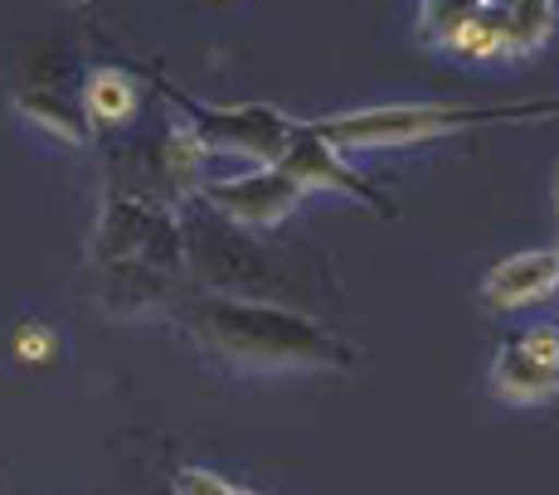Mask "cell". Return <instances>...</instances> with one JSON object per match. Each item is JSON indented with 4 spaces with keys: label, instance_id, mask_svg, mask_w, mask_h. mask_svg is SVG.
<instances>
[{
    "label": "cell",
    "instance_id": "1",
    "mask_svg": "<svg viewBox=\"0 0 559 495\" xmlns=\"http://www.w3.org/2000/svg\"><path fill=\"white\" fill-rule=\"evenodd\" d=\"M195 336L234 370H341L356 360V350L326 326L258 301H204Z\"/></svg>",
    "mask_w": 559,
    "mask_h": 495
},
{
    "label": "cell",
    "instance_id": "2",
    "mask_svg": "<svg viewBox=\"0 0 559 495\" xmlns=\"http://www.w3.org/2000/svg\"><path fill=\"white\" fill-rule=\"evenodd\" d=\"M555 29V0H418V39L457 63H531Z\"/></svg>",
    "mask_w": 559,
    "mask_h": 495
},
{
    "label": "cell",
    "instance_id": "3",
    "mask_svg": "<svg viewBox=\"0 0 559 495\" xmlns=\"http://www.w3.org/2000/svg\"><path fill=\"white\" fill-rule=\"evenodd\" d=\"M559 117V98L535 102H491V107H462V102H380L356 107V112H331L311 122L321 142H331L341 156L350 150H400L418 142H443L477 126H525Z\"/></svg>",
    "mask_w": 559,
    "mask_h": 495
},
{
    "label": "cell",
    "instance_id": "4",
    "mask_svg": "<svg viewBox=\"0 0 559 495\" xmlns=\"http://www.w3.org/2000/svg\"><path fill=\"white\" fill-rule=\"evenodd\" d=\"M176 107L186 112V132L200 142L204 156H234L243 166H277L297 132L293 117H283L277 107L263 102L214 107V102H190L186 93H176Z\"/></svg>",
    "mask_w": 559,
    "mask_h": 495
},
{
    "label": "cell",
    "instance_id": "5",
    "mask_svg": "<svg viewBox=\"0 0 559 495\" xmlns=\"http://www.w3.org/2000/svg\"><path fill=\"white\" fill-rule=\"evenodd\" d=\"M200 195L224 219L249 224V229H273V224H283L307 200V185L277 160V166H253V170H239V176L210 180V185H200Z\"/></svg>",
    "mask_w": 559,
    "mask_h": 495
},
{
    "label": "cell",
    "instance_id": "6",
    "mask_svg": "<svg viewBox=\"0 0 559 495\" xmlns=\"http://www.w3.org/2000/svg\"><path fill=\"white\" fill-rule=\"evenodd\" d=\"M487 389L515 408L550 403L559 394V326H531L511 346H501L491 360Z\"/></svg>",
    "mask_w": 559,
    "mask_h": 495
},
{
    "label": "cell",
    "instance_id": "7",
    "mask_svg": "<svg viewBox=\"0 0 559 495\" xmlns=\"http://www.w3.org/2000/svg\"><path fill=\"white\" fill-rule=\"evenodd\" d=\"M283 166L302 180L307 195L311 190H331V195H346V200L365 204V209H384V200L346 166V156H341L331 142H321L311 126H297L293 132V142H287V150H283Z\"/></svg>",
    "mask_w": 559,
    "mask_h": 495
},
{
    "label": "cell",
    "instance_id": "8",
    "mask_svg": "<svg viewBox=\"0 0 559 495\" xmlns=\"http://www.w3.org/2000/svg\"><path fill=\"white\" fill-rule=\"evenodd\" d=\"M559 292V263L555 247H525V253H511L481 277V297L497 311H525L535 301Z\"/></svg>",
    "mask_w": 559,
    "mask_h": 495
},
{
    "label": "cell",
    "instance_id": "9",
    "mask_svg": "<svg viewBox=\"0 0 559 495\" xmlns=\"http://www.w3.org/2000/svg\"><path fill=\"white\" fill-rule=\"evenodd\" d=\"M15 112L25 117V122L35 126L39 136H49V142H59V146L83 150V146L93 142L88 112H79V102L59 98V93H20V98H15Z\"/></svg>",
    "mask_w": 559,
    "mask_h": 495
},
{
    "label": "cell",
    "instance_id": "10",
    "mask_svg": "<svg viewBox=\"0 0 559 495\" xmlns=\"http://www.w3.org/2000/svg\"><path fill=\"white\" fill-rule=\"evenodd\" d=\"M83 112L98 126H117L136 112V83L117 69H93L83 79Z\"/></svg>",
    "mask_w": 559,
    "mask_h": 495
},
{
    "label": "cell",
    "instance_id": "11",
    "mask_svg": "<svg viewBox=\"0 0 559 495\" xmlns=\"http://www.w3.org/2000/svg\"><path fill=\"white\" fill-rule=\"evenodd\" d=\"M170 486H176V495H258L249 486H234L229 476H219L210 467H180Z\"/></svg>",
    "mask_w": 559,
    "mask_h": 495
},
{
    "label": "cell",
    "instance_id": "12",
    "mask_svg": "<svg viewBox=\"0 0 559 495\" xmlns=\"http://www.w3.org/2000/svg\"><path fill=\"white\" fill-rule=\"evenodd\" d=\"M20 354H25V360H49V354H53V330L49 326L20 330Z\"/></svg>",
    "mask_w": 559,
    "mask_h": 495
},
{
    "label": "cell",
    "instance_id": "13",
    "mask_svg": "<svg viewBox=\"0 0 559 495\" xmlns=\"http://www.w3.org/2000/svg\"><path fill=\"white\" fill-rule=\"evenodd\" d=\"M550 195H555V209H559V160H555V180H550Z\"/></svg>",
    "mask_w": 559,
    "mask_h": 495
},
{
    "label": "cell",
    "instance_id": "14",
    "mask_svg": "<svg viewBox=\"0 0 559 495\" xmlns=\"http://www.w3.org/2000/svg\"><path fill=\"white\" fill-rule=\"evenodd\" d=\"M555 263H559V243H555ZM555 297H559V292H555Z\"/></svg>",
    "mask_w": 559,
    "mask_h": 495
}]
</instances>
